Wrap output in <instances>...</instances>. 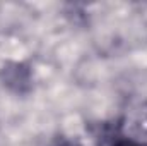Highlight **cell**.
<instances>
[{"mask_svg": "<svg viewBox=\"0 0 147 146\" xmlns=\"http://www.w3.org/2000/svg\"><path fill=\"white\" fill-rule=\"evenodd\" d=\"M110 146H146V145L140 143V141H135V139H132V138H118V139H115Z\"/></svg>", "mask_w": 147, "mask_h": 146, "instance_id": "1", "label": "cell"}, {"mask_svg": "<svg viewBox=\"0 0 147 146\" xmlns=\"http://www.w3.org/2000/svg\"><path fill=\"white\" fill-rule=\"evenodd\" d=\"M55 146H75V145H72V143H67V141H60V143H57Z\"/></svg>", "mask_w": 147, "mask_h": 146, "instance_id": "2", "label": "cell"}]
</instances>
